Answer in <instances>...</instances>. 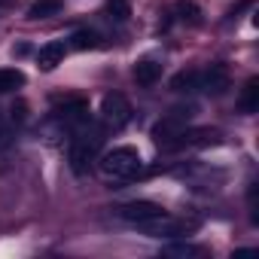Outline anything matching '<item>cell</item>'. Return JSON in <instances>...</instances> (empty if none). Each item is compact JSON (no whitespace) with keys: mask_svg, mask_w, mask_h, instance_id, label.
<instances>
[{"mask_svg":"<svg viewBox=\"0 0 259 259\" xmlns=\"http://www.w3.org/2000/svg\"><path fill=\"white\" fill-rule=\"evenodd\" d=\"M101 132L98 128H92V122H85V125H79V135L73 138V144H70V153H67V162H70V171L73 174H89L92 171V165L98 162V150H101Z\"/></svg>","mask_w":259,"mask_h":259,"instance_id":"1","label":"cell"},{"mask_svg":"<svg viewBox=\"0 0 259 259\" xmlns=\"http://www.w3.org/2000/svg\"><path fill=\"white\" fill-rule=\"evenodd\" d=\"M101 171L110 180H132L141 174V153L135 147H116L101 159Z\"/></svg>","mask_w":259,"mask_h":259,"instance_id":"2","label":"cell"},{"mask_svg":"<svg viewBox=\"0 0 259 259\" xmlns=\"http://www.w3.org/2000/svg\"><path fill=\"white\" fill-rule=\"evenodd\" d=\"M195 107L192 104H186V107H174L171 113H165L156 125H153V141H156V147H162V150H168V144L183 132V128L195 119Z\"/></svg>","mask_w":259,"mask_h":259,"instance_id":"3","label":"cell"},{"mask_svg":"<svg viewBox=\"0 0 259 259\" xmlns=\"http://www.w3.org/2000/svg\"><path fill=\"white\" fill-rule=\"evenodd\" d=\"M101 119L107 128H125L128 122H132V104H128L125 95L113 92L101 101Z\"/></svg>","mask_w":259,"mask_h":259,"instance_id":"4","label":"cell"},{"mask_svg":"<svg viewBox=\"0 0 259 259\" xmlns=\"http://www.w3.org/2000/svg\"><path fill=\"white\" fill-rule=\"evenodd\" d=\"M165 210L156 204V201H128V204H122V207H116V217L119 220H125L128 226H144V223H150V220H156V217H162Z\"/></svg>","mask_w":259,"mask_h":259,"instance_id":"5","label":"cell"},{"mask_svg":"<svg viewBox=\"0 0 259 259\" xmlns=\"http://www.w3.org/2000/svg\"><path fill=\"white\" fill-rule=\"evenodd\" d=\"M220 141V132L217 128H183V132L168 144V150H186V147H207V144H217Z\"/></svg>","mask_w":259,"mask_h":259,"instance_id":"6","label":"cell"},{"mask_svg":"<svg viewBox=\"0 0 259 259\" xmlns=\"http://www.w3.org/2000/svg\"><path fill=\"white\" fill-rule=\"evenodd\" d=\"M55 119L64 122V125H76V128L85 125V122H89V101L70 98V101L58 104V107H55Z\"/></svg>","mask_w":259,"mask_h":259,"instance_id":"7","label":"cell"},{"mask_svg":"<svg viewBox=\"0 0 259 259\" xmlns=\"http://www.w3.org/2000/svg\"><path fill=\"white\" fill-rule=\"evenodd\" d=\"M201 89L207 95H223L229 89V67L226 64H210L204 73H201Z\"/></svg>","mask_w":259,"mask_h":259,"instance_id":"8","label":"cell"},{"mask_svg":"<svg viewBox=\"0 0 259 259\" xmlns=\"http://www.w3.org/2000/svg\"><path fill=\"white\" fill-rule=\"evenodd\" d=\"M64 52H67V46L61 43V40H52V43H46V46H40V52H37V67L40 70H55L61 61H64Z\"/></svg>","mask_w":259,"mask_h":259,"instance_id":"9","label":"cell"},{"mask_svg":"<svg viewBox=\"0 0 259 259\" xmlns=\"http://www.w3.org/2000/svg\"><path fill=\"white\" fill-rule=\"evenodd\" d=\"M159 76H162V64H159V61H153V58H141V61L135 64V82H138V85L150 89V85L159 82Z\"/></svg>","mask_w":259,"mask_h":259,"instance_id":"10","label":"cell"},{"mask_svg":"<svg viewBox=\"0 0 259 259\" xmlns=\"http://www.w3.org/2000/svg\"><path fill=\"white\" fill-rule=\"evenodd\" d=\"M238 107H241V113H244V116H250V113H256V110H259V79H247V85H244V92H241Z\"/></svg>","mask_w":259,"mask_h":259,"instance_id":"11","label":"cell"},{"mask_svg":"<svg viewBox=\"0 0 259 259\" xmlns=\"http://www.w3.org/2000/svg\"><path fill=\"white\" fill-rule=\"evenodd\" d=\"M171 89L174 92H198L201 89V73L198 70H180L171 79Z\"/></svg>","mask_w":259,"mask_h":259,"instance_id":"12","label":"cell"},{"mask_svg":"<svg viewBox=\"0 0 259 259\" xmlns=\"http://www.w3.org/2000/svg\"><path fill=\"white\" fill-rule=\"evenodd\" d=\"M174 16L183 25H201V10L192 4V0H180V4L174 7Z\"/></svg>","mask_w":259,"mask_h":259,"instance_id":"13","label":"cell"},{"mask_svg":"<svg viewBox=\"0 0 259 259\" xmlns=\"http://www.w3.org/2000/svg\"><path fill=\"white\" fill-rule=\"evenodd\" d=\"M61 7H64L61 0H37V4L28 10V19H34V22H37V19H49V16H58V13H61Z\"/></svg>","mask_w":259,"mask_h":259,"instance_id":"14","label":"cell"},{"mask_svg":"<svg viewBox=\"0 0 259 259\" xmlns=\"http://www.w3.org/2000/svg\"><path fill=\"white\" fill-rule=\"evenodd\" d=\"M162 256H174V259H195V256H207L204 247H195V244H171L162 250Z\"/></svg>","mask_w":259,"mask_h":259,"instance_id":"15","label":"cell"},{"mask_svg":"<svg viewBox=\"0 0 259 259\" xmlns=\"http://www.w3.org/2000/svg\"><path fill=\"white\" fill-rule=\"evenodd\" d=\"M25 85V73L16 70V67H7V70H0V95H7V92H16Z\"/></svg>","mask_w":259,"mask_h":259,"instance_id":"16","label":"cell"},{"mask_svg":"<svg viewBox=\"0 0 259 259\" xmlns=\"http://www.w3.org/2000/svg\"><path fill=\"white\" fill-rule=\"evenodd\" d=\"M70 46L79 49V52H89V49H98V46H101V37H98L95 31H76V34L70 37Z\"/></svg>","mask_w":259,"mask_h":259,"instance_id":"17","label":"cell"},{"mask_svg":"<svg viewBox=\"0 0 259 259\" xmlns=\"http://www.w3.org/2000/svg\"><path fill=\"white\" fill-rule=\"evenodd\" d=\"M107 16L113 22H128L132 19V4L128 0H107Z\"/></svg>","mask_w":259,"mask_h":259,"instance_id":"18","label":"cell"},{"mask_svg":"<svg viewBox=\"0 0 259 259\" xmlns=\"http://www.w3.org/2000/svg\"><path fill=\"white\" fill-rule=\"evenodd\" d=\"M13 147V132H10V125L0 119V153H10Z\"/></svg>","mask_w":259,"mask_h":259,"instance_id":"19","label":"cell"},{"mask_svg":"<svg viewBox=\"0 0 259 259\" xmlns=\"http://www.w3.org/2000/svg\"><path fill=\"white\" fill-rule=\"evenodd\" d=\"M0 7H16V0H0Z\"/></svg>","mask_w":259,"mask_h":259,"instance_id":"20","label":"cell"}]
</instances>
